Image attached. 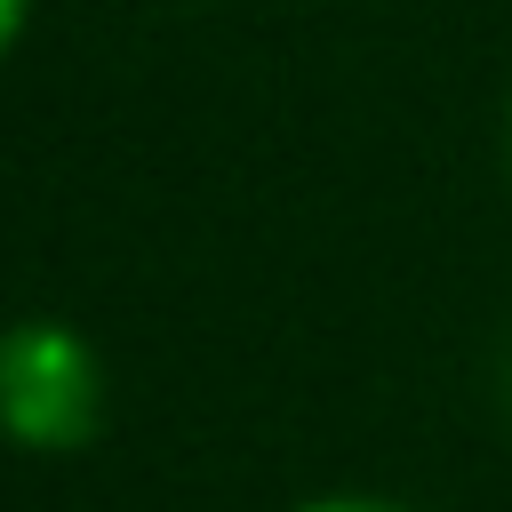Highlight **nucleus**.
I'll return each instance as SVG.
<instances>
[{
  "label": "nucleus",
  "mask_w": 512,
  "mask_h": 512,
  "mask_svg": "<svg viewBox=\"0 0 512 512\" xmlns=\"http://www.w3.org/2000/svg\"><path fill=\"white\" fill-rule=\"evenodd\" d=\"M104 432V360L72 320L0 328V440L24 456H80Z\"/></svg>",
  "instance_id": "nucleus-1"
},
{
  "label": "nucleus",
  "mask_w": 512,
  "mask_h": 512,
  "mask_svg": "<svg viewBox=\"0 0 512 512\" xmlns=\"http://www.w3.org/2000/svg\"><path fill=\"white\" fill-rule=\"evenodd\" d=\"M288 512H408L392 496H368V488H320V496H296Z\"/></svg>",
  "instance_id": "nucleus-2"
},
{
  "label": "nucleus",
  "mask_w": 512,
  "mask_h": 512,
  "mask_svg": "<svg viewBox=\"0 0 512 512\" xmlns=\"http://www.w3.org/2000/svg\"><path fill=\"white\" fill-rule=\"evenodd\" d=\"M24 16H32V0H0V64H8V48L24 40Z\"/></svg>",
  "instance_id": "nucleus-3"
}]
</instances>
